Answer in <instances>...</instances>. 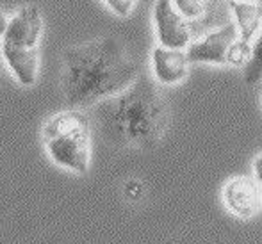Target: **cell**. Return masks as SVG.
<instances>
[{
    "instance_id": "1",
    "label": "cell",
    "mask_w": 262,
    "mask_h": 244,
    "mask_svg": "<svg viewBox=\"0 0 262 244\" xmlns=\"http://www.w3.org/2000/svg\"><path fill=\"white\" fill-rule=\"evenodd\" d=\"M141 75L114 36L93 39L62 52V90L70 109H84L127 90Z\"/></svg>"
},
{
    "instance_id": "2",
    "label": "cell",
    "mask_w": 262,
    "mask_h": 244,
    "mask_svg": "<svg viewBox=\"0 0 262 244\" xmlns=\"http://www.w3.org/2000/svg\"><path fill=\"white\" fill-rule=\"evenodd\" d=\"M98 130L111 145L152 148L168 127V107L161 91L145 73L127 90L93 105Z\"/></svg>"
},
{
    "instance_id": "3",
    "label": "cell",
    "mask_w": 262,
    "mask_h": 244,
    "mask_svg": "<svg viewBox=\"0 0 262 244\" xmlns=\"http://www.w3.org/2000/svg\"><path fill=\"white\" fill-rule=\"evenodd\" d=\"M43 143L57 166L75 173L90 169L91 123L80 109L54 114L43 127Z\"/></svg>"
},
{
    "instance_id": "4",
    "label": "cell",
    "mask_w": 262,
    "mask_h": 244,
    "mask_svg": "<svg viewBox=\"0 0 262 244\" xmlns=\"http://www.w3.org/2000/svg\"><path fill=\"white\" fill-rule=\"evenodd\" d=\"M252 45L245 43L239 36L235 24H227L186 49L189 62L217 66H241L246 64Z\"/></svg>"
},
{
    "instance_id": "5",
    "label": "cell",
    "mask_w": 262,
    "mask_h": 244,
    "mask_svg": "<svg viewBox=\"0 0 262 244\" xmlns=\"http://www.w3.org/2000/svg\"><path fill=\"white\" fill-rule=\"evenodd\" d=\"M154 29L159 45L186 50L191 45L189 20L173 6L171 0H157L154 6Z\"/></svg>"
},
{
    "instance_id": "6",
    "label": "cell",
    "mask_w": 262,
    "mask_h": 244,
    "mask_svg": "<svg viewBox=\"0 0 262 244\" xmlns=\"http://www.w3.org/2000/svg\"><path fill=\"white\" fill-rule=\"evenodd\" d=\"M43 32V18L36 6H24L13 14L2 38V47L18 50L39 49Z\"/></svg>"
},
{
    "instance_id": "7",
    "label": "cell",
    "mask_w": 262,
    "mask_h": 244,
    "mask_svg": "<svg viewBox=\"0 0 262 244\" xmlns=\"http://www.w3.org/2000/svg\"><path fill=\"white\" fill-rule=\"evenodd\" d=\"M223 202L232 214L239 217H252L260 205L259 182L250 176H232L223 186Z\"/></svg>"
},
{
    "instance_id": "8",
    "label": "cell",
    "mask_w": 262,
    "mask_h": 244,
    "mask_svg": "<svg viewBox=\"0 0 262 244\" xmlns=\"http://www.w3.org/2000/svg\"><path fill=\"white\" fill-rule=\"evenodd\" d=\"M189 59L180 49L157 45L152 50V72L157 82L164 86H175L187 79L189 75Z\"/></svg>"
},
{
    "instance_id": "9",
    "label": "cell",
    "mask_w": 262,
    "mask_h": 244,
    "mask_svg": "<svg viewBox=\"0 0 262 244\" xmlns=\"http://www.w3.org/2000/svg\"><path fill=\"white\" fill-rule=\"evenodd\" d=\"M234 24L245 43L252 45L262 27V6L259 2H235L230 0Z\"/></svg>"
},
{
    "instance_id": "10",
    "label": "cell",
    "mask_w": 262,
    "mask_h": 244,
    "mask_svg": "<svg viewBox=\"0 0 262 244\" xmlns=\"http://www.w3.org/2000/svg\"><path fill=\"white\" fill-rule=\"evenodd\" d=\"M262 80V27L253 39L252 49H250V57L245 64V82L250 86H255Z\"/></svg>"
},
{
    "instance_id": "11",
    "label": "cell",
    "mask_w": 262,
    "mask_h": 244,
    "mask_svg": "<svg viewBox=\"0 0 262 244\" xmlns=\"http://www.w3.org/2000/svg\"><path fill=\"white\" fill-rule=\"evenodd\" d=\"M171 2L187 20H196L204 16L209 7V0H171Z\"/></svg>"
},
{
    "instance_id": "12",
    "label": "cell",
    "mask_w": 262,
    "mask_h": 244,
    "mask_svg": "<svg viewBox=\"0 0 262 244\" xmlns=\"http://www.w3.org/2000/svg\"><path fill=\"white\" fill-rule=\"evenodd\" d=\"M102 2H104L105 6L109 7L114 14H116V16L125 18L134 11L138 0H102Z\"/></svg>"
},
{
    "instance_id": "13",
    "label": "cell",
    "mask_w": 262,
    "mask_h": 244,
    "mask_svg": "<svg viewBox=\"0 0 262 244\" xmlns=\"http://www.w3.org/2000/svg\"><path fill=\"white\" fill-rule=\"evenodd\" d=\"M143 187L139 182H136V180H132V182L127 184V187H125V193H127L128 198H138L139 194H141Z\"/></svg>"
},
{
    "instance_id": "14",
    "label": "cell",
    "mask_w": 262,
    "mask_h": 244,
    "mask_svg": "<svg viewBox=\"0 0 262 244\" xmlns=\"http://www.w3.org/2000/svg\"><path fill=\"white\" fill-rule=\"evenodd\" d=\"M253 175H255V180L262 186V153L257 155L255 161H253Z\"/></svg>"
},
{
    "instance_id": "15",
    "label": "cell",
    "mask_w": 262,
    "mask_h": 244,
    "mask_svg": "<svg viewBox=\"0 0 262 244\" xmlns=\"http://www.w3.org/2000/svg\"><path fill=\"white\" fill-rule=\"evenodd\" d=\"M7 24H9V20H7V16L4 14V11L0 9V39L4 38V34H6Z\"/></svg>"
},
{
    "instance_id": "16",
    "label": "cell",
    "mask_w": 262,
    "mask_h": 244,
    "mask_svg": "<svg viewBox=\"0 0 262 244\" xmlns=\"http://www.w3.org/2000/svg\"><path fill=\"white\" fill-rule=\"evenodd\" d=\"M235 2H259V0H235Z\"/></svg>"
},
{
    "instance_id": "17",
    "label": "cell",
    "mask_w": 262,
    "mask_h": 244,
    "mask_svg": "<svg viewBox=\"0 0 262 244\" xmlns=\"http://www.w3.org/2000/svg\"><path fill=\"white\" fill-rule=\"evenodd\" d=\"M260 100H262V98H260Z\"/></svg>"
}]
</instances>
